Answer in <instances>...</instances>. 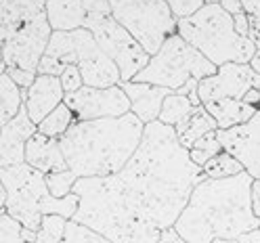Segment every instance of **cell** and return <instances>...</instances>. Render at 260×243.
<instances>
[{"label":"cell","mask_w":260,"mask_h":243,"mask_svg":"<svg viewBox=\"0 0 260 243\" xmlns=\"http://www.w3.org/2000/svg\"><path fill=\"white\" fill-rule=\"evenodd\" d=\"M63 103L72 109L76 122L122 118L126 113H130V99L120 84L107 88L82 86L76 92L65 94Z\"/></svg>","instance_id":"obj_12"},{"label":"cell","mask_w":260,"mask_h":243,"mask_svg":"<svg viewBox=\"0 0 260 243\" xmlns=\"http://www.w3.org/2000/svg\"><path fill=\"white\" fill-rule=\"evenodd\" d=\"M53 29L48 25L46 15L40 13L34 19L21 21L7 27V38L3 44V61L7 67H19L36 72L46 53Z\"/></svg>","instance_id":"obj_11"},{"label":"cell","mask_w":260,"mask_h":243,"mask_svg":"<svg viewBox=\"0 0 260 243\" xmlns=\"http://www.w3.org/2000/svg\"><path fill=\"white\" fill-rule=\"evenodd\" d=\"M174 130H176L178 143H181L185 149H191L193 143L198 141V138H202L204 134L216 130V122L208 113V109L204 105H200V107L193 109V113H191V116L183 124L174 126Z\"/></svg>","instance_id":"obj_21"},{"label":"cell","mask_w":260,"mask_h":243,"mask_svg":"<svg viewBox=\"0 0 260 243\" xmlns=\"http://www.w3.org/2000/svg\"><path fill=\"white\" fill-rule=\"evenodd\" d=\"M220 151H222V145H220V141L216 136V130H214V132H208L202 138L195 141L193 147L189 149V155H191V161L195 166L204 168L208 161L212 159L214 155H218Z\"/></svg>","instance_id":"obj_27"},{"label":"cell","mask_w":260,"mask_h":243,"mask_svg":"<svg viewBox=\"0 0 260 243\" xmlns=\"http://www.w3.org/2000/svg\"><path fill=\"white\" fill-rule=\"evenodd\" d=\"M84 27L120 70V84L130 82L149 63L147 51L113 19L107 0H86Z\"/></svg>","instance_id":"obj_8"},{"label":"cell","mask_w":260,"mask_h":243,"mask_svg":"<svg viewBox=\"0 0 260 243\" xmlns=\"http://www.w3.org/2000/svg\"><path fill=\"white\" fill-rule=\"evenodd\" d=\"M128 205L157 231L174 226L191 191L204 172L191 161L189 149L178 143L176 130L161 122L145 124L135 155L116 174Z\"/></svg>","instance_id":"obj_1"},{"label":"cell","mask_w":260,"mask_h":243,"mask_svg":"<svg viewBox=\"0 0 260 243\" xmlns=\"http://www.w3.org/2000/svg\"><path fill=\"white\" fill-rule=\"evenodd\" d=\"M250 67H252L256 74H260V48H256V53H254V57H252V61H250Z\"/></svg>","instance_id":"obj_42"},{"label":"cell","mask_w":260,"mask_h":243,"mask_svg":"<svg viewBox=\"0 0 260 243\" xmlns=\"http://www.w3.org/2000/svg\"><path fill=\"white\" fill-rule=\"evenodd\" d=\"M74 193L80 197L72 220L88 226L111 243H155L161 235L128 205L122 187L113 176L78 178Z\"/></svg>","instance_id":"obj_4"},{"label":"cell","mask_w":260,"mask_h":243,"mask_svg":"<svg viewBox=\"0 0 260 243\" xmlns=\"http://www.w3.org/2000/svg\"><path fill=\"white\" fill-rule=\"evenodd\" d=\"M252 88L260 90V74L250 67V63H224L216 67L214 76L200 80L198 96L202 105L222 99L243 101V96Z\"/></svg>","instance_id":"obj_13"},{"label":"cell","mask_w":260,"mask_h":243,"mask_svg":"<svg viewBox=\"0 0 260 243\" xmlns=\"http://www.w3.org/2000/svg\"><path fill=\"white\" fill-rule=\"evenodd\" d=\"M109 11L149 57H153L164 40L176 34V17L164 0H107Z\"/></svg>","instance_id":"obj_9"},{"label":"cell","mask_w":260,"mask_h":243,"mask_svg":"<svg viewBox=\"0 0 260 243\" xmlns=\"http://www.w3.org/2000/svg\"><path fill=\"white\" fill-rule=\"evenodd\" d=\"M38 132V126L29 120L25 105L13 120L0 128V168L25 164V145Z\"/></svg>","instance_id":"obj_15"},{"label":"cell","mask_w":260,"mask_h":243,"mask_svg":"<svg viewBox=\"0 0 260 243\" xmlns=\"http://www.w3.org/2000/svg\"><path fill=\"white\" fill-rule=\"evenodd\" d=\"M46 0H0V27H11L44 13Z\"/></svg>","instance_id":"obj_22"},{"label":"cell","mask_w":260,"mask_h":243,"mask_svg":"<svg viewBox=\"0 0 260 243\" xmlns=\"http://www.w3.org/2000/svg\"><path fill=\"white\" fill-rule=\"evenodd\" d=\"M65 226H68V220L63 216H57V214L42 216L34 243H61V239L65 235Z\"/></svg>","instance_id":"obj_28"},{"label":"cell","mask_w":260,"mask_h":243,"mask_svg":"<svg viewBox=\"0 0 260 243\" xmlns=\"http://www.w3.org/2000/svg\"><path fill=\"white\" fill-rule=\"evenodd\" d=\"M222 151L231 153L243 166L252 181H260V109L246 124L233 126L229 130H216Z\"/></svg>","instance_id":"obj_14"},{"label":"cell","mask_w":260,"mask_h":243,"mask_svg":"<svg viewBox=\"0 0 260 243\" xmlns=\"http://www.w3.org/2000/svg\"><path fill=\"white\" fill-rule=\"evenodd\" d=\"M7 76L25 92L31 86V82L36 80L38 74L36 72H27V70H19V67H7Z\"/></svg>","instance_id":"obj_35"},{"label":"cell","mask_w":260,"mask_h":243,"mask_svg":"<svg viewBox=\"0 0 260 243\" xmlns=\"http://www.w3.org/2000/svg\"><path fill=\"white\" fill-rule=\"evenodd\" d=\"M68 65H76L84 86L107 88L120 84V70L96 44L86 27L74 31H53L46 53L38 65V74L61 76Z\"/></svg>","instance_id":"obj_6"},{"label":"cell","mask_w":260,"mask_h":243,"mask_svg":"<svg viewBox=\"0 0 260 243\" xmlns=\"http://www.w3.org/2000/svg\"><path fill=\"white\" fill-rule=\"evenodd\" d=\"M23 107V90L7 76V72L0 76V120L5 124L13 120Z\"/></svg>","instance_id":"obj_24"},{"label":"cell","mask_w":260,"mask_h":243,"mask_svg":"<svg viewBox=\"0 0 260 243\" xmlns=\"http://www.w3.org/2000/svg\"><path fill=\"white\" fill-rule=\"evenodd\" d=\"M200 107V105H198ZM195 105L189 101L187 94H178V92H170L164 103H161V109H159V116H157V122L166 124V126H178L183 124L191 113H193Z\"/></svg>","instance_id":"obj_23"},{"label":"cell","mask_w":260,"mask_h":243,"mask_svg":"<svg viewBox=\"0 0 260 243\" xmlns=\"http://www.w3.org/2000/svg\"><path fill=\"white\" fill-rule=\"evenodd\" d=\"M0 181L7 191L5 212L21 222L23 229L38 231L42 222V201L51 195L44 174L27 164L0 168Z\"/></svg>","instance_id":"obj_10"},{"label":"cell","mask_w":260,"mask_h":243,"mask_svg":"<svg viewBox=\"0 0 260 243\" xmlns=\"http://www.w3.org/2000/svg\"><path fill=\"white\" fill-rule=\"evenodd\" d=\"M202 172H204L206 178H231V176H237V174L246 172V170H243V166L239 164V161L231 153L220 151L218 155H214L202 168Z\"/></svg>","instance_id":"obj_26"},{"label":"cell","mask_w":260,"mask_h":243,"mask_svg":"<svg viewBox=\"0 0 260 243\" xmlns=\"http://www.w3.org/2000/svg\"><path fill=\"white\" fill-rule=\"evenodd\" d=\"M260 220L252 212V176L241 172L231 178H204L174 222V231L187 243L239 239Z\"/></svg>","instance_id":"obj_2"},{"label":"cell","mask_w":260,"mask_h":243,"mask_svg":"<svg viewBox=\"0 0 260 243\" xmlns=\"http://www.w3.org/2000/svg\"><path fill=\"white\" fill-rule=\"evenodd\" d=\"M5 203H7V191H5V185L0 181V212L5 210Z\"/></svg>","instance_id":"obj_43"},{"label":"cell","mask_w":260,"mask_h":243,"mask_svg":"<svg viewBox=\"0 0 260 243\" xmlns=\"http://www.w3.org/2000/svg\"><path fill=\"white\" fill-rule=\"evenodd\" d=\"M44 15L53 31H74L86 23V0H46Z\"/></svg>","instance_id":"obj_19"},{"label":"cell","mask_w":260,"mask_h":243,"mask_svg":"<svg viewBox=\"0 0 260 243\" xmlns=\"http://www.w3.org/2000/svg\"><path fill=\"white\" fill-rule=\"evenodd\" d=\"M212 243H237V239H214Z\"/></svg>","instance_id":"obj_44"},{"label":"cell","mask_w":260,"mask_h":243,"mask_svg":"<svg viewBox=\"0 0 260 243\" xmlns=\"http://www.w3.org/2000/svg\"><path fill=\"white\" fill-rule=\"evenodd\" d=\"M176 34L198 48L216 67L224 63H250L256 53L254 40L237 34L233 15L226 13L218 3L206 5L191 17L178 19Z\"/></svg>","instance_id":"obj_5"},{"label":"cell","mask_w":260,"mask_h":243,"mask_svg":"<svg viewBox=\"0 0 260 243\" xmlns=\"http://www.w3.org/2000/svg\"><path fill=\"white\" fill-rule=\"evenodd\" d=\"M25 164L42 174L70 170L65 155H63V149L59 145V138L44 136L40 132H36L25 145Z\"/></svg>","instance_id":"obj_18"},{"label":"cell","mask_w":260,"mask_h":243,"mask_svg":"<svg viewBox=\"0 0 260 243\" xmlns=\"http://www.w3.org/2000/svg\"><path fill=\"white\" fill-rule=\"evenodd\" d=\"M155 243H187V241L174 231V226H170V229L161 231V235H159V239Z\"/></svg>","instance_id":"obj_37"},{"label":"cell","mask_w":260,"mask_h":243,"mask_svg":"<svg viewBox=\"0 0 260 243\" xmlns=\"http://www.w3.org/2000/svg\"><path fill=\"white\" fill-rule=\"evenodd\" d=\"M241 7L250 21V38L260 48V0H241Z\"/></svg>","instance_id":"obj_33"},{"label":"cell","mask_w":260,"mask_h":243,"mask_svg":"<svg viewBox=\"0 0 260 243\" xmlns=\"http://www.w3.org/2000/svg\"><path fill=\"white\" fill-rule=\"evenodd\" d=\"M76 122L72 109L61 103L57 109H53L48 116L38 124V132L44 136H51V138H61L65 132L70 130V126Z\"/></svg>","instance_id":"obj_25"},{"label":"cell","mask_w":260,"mask_h":243,"mask_svg":"<svg viewBox=\"0 0 260 243\" xmlns=\"http://www.w3.org/2000/svg\"><path fill=\"white\" fill-rule=\"evenodd\" d=\"M143 132L145 124L130 111L122 118L74 122L59 145L78 178L113 176L135 155Z\"/></svg>","instance_id":"obj_3"},{"label":"cell","mask_w":260,"mask_h":243,"mask_svg":"<svg viewBox=\"0 0 260 243\" xmlns=\"http://www.w3.org/2000/svg\"><path fill=\"white\" fill-rule=\"evenodd\" d=\"M233 25H235V31L241 38H250V21H248V15L243 11L233 15Z\"/></svg>","instance_id":"obj_36"},{"label":"cell","mask_w":260,"mask_h":243,"mask_svg":"<svg viewBox=\"0 0 260 243\" xmlns=\"http://www.w3.org/2000/svg\"><path fill=\"white\" fill-rule=\"evenodd\" d=\"M61 243H111V241L105 239L103 235H99L96 231L88 229V226H84V224H80L76 220H68V226H65V235H63Z\"/></svg>","instance_id":"obj_29"},{"label":"cell","mask_w":260,"mask_h":243,"mask_svg":"<svg viewBox=\"0 0 260 243\" xmlns=\"http://www.w3.org/2000/svg\"><path fill=\"white\" fill-rule=\"evenodd\" d=\"M208 113L216 122V130H229L233 126L246 124L256 116L258 107L246 103V101H235V99H222V101H212L204 105Z\"/></svg>","instance_id":"obj_20"},{"label":"cell","mask_w":260,"mask_h":243,"mask_svg":"<svg viewBox=\"0 0 260 243\" xmlns=\"http://www.w3.org/2000/svg\"><path fill=\"white\" fill-rule=\"evenodd\" d=\"M126 92V96L130 99V111L143 122V124H151L157 120L159 109L164 99L172 92L168 88L161 86H153V84H145V82H124L120 84Z\"/></svg>","instance_id":"obj_17"},{"label":"cell","mask_w":260,"mask_h":243,"mask_svg":"<svg viewBox=\"0 0 260 243\" xmlns=\"http://www.w3.org/2000/svg\"><path fill=\"white\" fill-rule=\"evenodd\" d=\"M0 243H25L21 222L9 216L5 210L0 212Z\"/></svg>","instance_id":"obj_31"},{"label":"cell","mask_w":260,"mask_h":243,"mask_svg":"<svg viewBox=\"0 0 260 243\" xmlns=\"http://www.w3.org/2000/svg\"><path fill=\"white\" fill-rule=\"evenodd\" d=\"M214 74H216V65H212L187 40H183L178 34H172L164 40V44L149 59L147 65L133 78V82H145L176 92L189 80H198L200 82V80Z\"/></svg>","instance_id":"obj_7"},{"label":"cell","mask_w":260,"mask_h":243,"mask_svg":"<svg viewBox=\"0 0 260 243\" xmlns=\"http://www.w3.org/2000/svg\"><path fill=\"white\" fill-rule=\"evenodd\" d=\"M65 99V92L61 88V80L59 76H46L38 74L36 80L31 82V86L23 92V105L29 120L36 126L51 113L57 109Z\"/></svg>","instance_id":"obj_16"},{"label":"cell","mask_w":260,"mask_h":243,"mask_svg":"<svg viewBox=\"0 0 260 243\" xmlns=\"http://www.w3.org/2000/svg\"><path fill=\"white\" fill-rule=\"evenodd\" d=\"M5 38H7V27H0V76L7 72V65L3 61V44H5Z\"/></svg>","instance_id":"obj_41"},{"label":"cell","mask_w":260,"mask_h":243,"mask_svg":"<svg viewBox=\"0 0 260 243\" xmlns=\"http://www.w3.org/2000/svg\"><path fill=\"white\" fill-rule=\"evenodd\" d=\"M237 243H260V229H254V231H250L246 235H241L237 239Z\"/></svg>","instance_id":"obj_40"},{"label":"cell","mask_w":260,"mask_h":243,"mask_svg":"<svg viewBox=\"0 0 260 243\" xmlns=\"http://www.w3.org/2000/svg\"><path fill=\"white\" fill-rule=\"evenodd\" d=\"M258 109H260V107H258Z\"/></svg>","instance_id":"obj_46"},{"label":"cell","mask_w":260,"mask_h":243,"mask_svg":"<svg viewBox=\"0 0 260 243\" xmlns=\"http://www.w3.org/2000/svg\"><path fill=\"white\" fill-rule=\"evenodd\" d=\"M164 3L170 7V11L176 19H185V17H191L193 13H198L202 7L212 5V3H220V0H164Z\"/></svg>","instance_id":"obj_32"},{"label":"cell","mask_w":260,"mask_h":243,"mask_svg":"<svg viewBox=\"0 0 260 243\" xmlns=\"http://www.w3.org/2000/svg\"><path fill=\"white\" fill-rule=\"evenodd\" d=\"M44 181L48 187V193L53 197H65L74 191V185L78 181V176L72 170H61V172H51L44 174Z\"/></svg>","instance_id":"obj_30"},{"label":"cell","mask_w":260,"mask_h":243,"mask_svg":"<svg viewBox=\"0 0 260 243\" xmlns=\"http://www.w3.org/2000/svg\"><path fill=\"white\" fill-rule=\"evenodd\" d=\"M59 80H61V88H63L65 94L76 92V90H80V88L84 86L82 76H80V70H78L76 65H68V67H65V70L61 72Z\"/></svg>","instance_id":"obj_34"},{"label":"cell","mask_w":260,"mask_h":243,"mask_svg":"<svg viewBox=\"0 0 260 243\" xmlns=\"http://www.w3.org/2000/svg\"><path fill=\"white\" fill-rule=\"evenodd\" d=\"M252 212L260 220V181H252Z\"/></svg>","instance_id":"obj_38"},{"label":"cell","mask_w":260,"mask_h":243,"mask_svg":"<svg viewBox=\"0 0 260 243\" xmlns=\"http://www.w3.org/2000/svg\"><path fill=\"white\" fill-rule=\"evenodd\" d=\"M3 126H5V122H3V120H0V128H3Z\"/></svg>","instance_id":"obj_45"},{"label":"cell","mask_w":260,"mask_h":243,"mask_svg":"<svg viewBox=\"0 0 260 243\" xmlns=\"http://www.w3.org/2000/svg\"><path fill=\"white\" fill-rule=\"evenodd\" d=\"M218 5H220L226 13H231V15H237V13H241V11H243L241 0H220Z\"/></svg>","instance_id":"obj_39"}]
</instances>
